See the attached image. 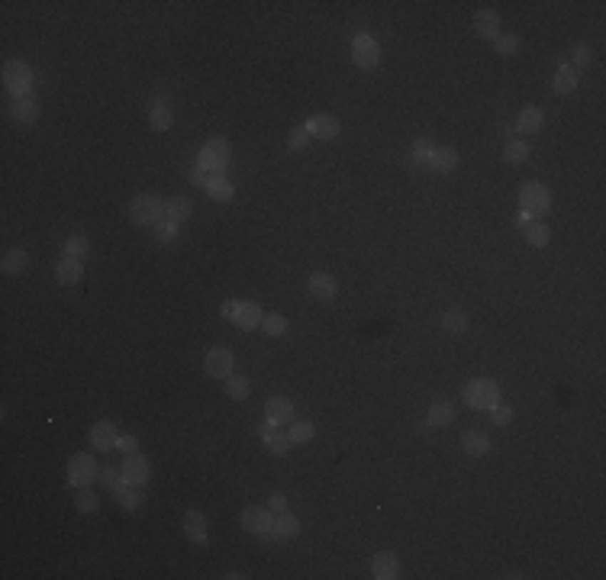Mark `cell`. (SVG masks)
I'll return each mask as SVG.
<instances>
[{
  "label": "cell",
  "instance_id": "obj_9",
  "mask_svg": "<svg viewBox=\"0 0 606 580\" xmlns=\"http://www.w3.org/2000/svg\"><path fill=\"white\" fill-rule=\"evenodd\" d=\"M203 368H207V374L216 380L232 378V351L230 348H210L207 358H203Z\"/></svg>",
  "mask_w": 606,
  "mask_h": 580
},
{
  "label": "cell",
  "instance_id": "obj_21",
  "mask_svg": "<svg viewBox=\"0 0 606 580\" xmlns=\"http://www.w3.org/2000/svg\"><path fill=\"white\" fill-rule=\"evenodd\" d=\"M262 439H265V445H268V452L271 455H287V448H290V439L281 432V425H271V423H265L262 429Z\"/></svg>",
  "mask_w": 606,
  "mask_h": 580
},
{
  "label": "cell",
  "instance_id": "obj_15",
  "mask_svg": "<svg viewBox=\"0 0 606 580\" xmlns=\"http://www.w3.org/2000/svg\"><path fill=\"white\" fill-rule=\"evenodd\" d=\"M371 577H377V580H394V577H400V561H397V554H394V551L374 554V561H371Z\"/></svg>",
  "mask_w": 606,
  "mask_h": 580
},
{
  "label": "cell",
  "instance_id": "obj_46",
  "mask_svg": "<svg viewBox=\"0 0 606 580\" xmlns=\"http://www.w3.org/2000/svg\"><path fill=\"white\" fill-rule=\"evenodd\" d=\"M268 509H271V513H284V509H287V497H284L281 490H274L268 497Z\"/></svg>",
  "mask_w": 606,
  "mask_h": 580
},
{
  "label": "cell",
  "instance_id": "obj_27",
  "mask_svg": "<svg viewBox=\"0 0 606 580\" xmlns=\"http://www.w3.org/2000/svg\"><path fill=\"white\" fill-rule=\"evenodd\" d=\"M203 187H207L210 200H220V203L232 200V194H236V190H232V184H230V177H226V175H210Z\"/></svg>",
  "mask_w": 606,
  "mask_h": 580
},
{
  "label": "cell",
  "instance_id": "obj_37",
  "mask_svg": "<svg viewBox=\"0 0 606 580\" xmlns=\"http://www.w3.org/2000/svg\"><path fill=\"white\" fill-rule=\"evenodd\" d=\"M262 329H265V336L277 338V336H284V332H287V319H284L281 313H268V316L262 319Z\"/></svg>",
  "mask_w": 606,
  "mask_h": 580
},
{
  "label": "cell",
  "instance_id": "obj_44",
  "mask_svg": "<svg viewBox=\"0 0 606 580\" xmlns=\"http://www.w3.org/2000/svg\"><path fill=\"white\" fill-rule=\"evenodd\" d=\"M497 52L500 55H513V52H519V39L516 36H497Z\"/></svg>",
  "mask_w": 606,
  "mask_h": 580
},
{
  "label": "cell",
  "instance_id": "obj_8",
  "mask_svg": "<svg viewBox=\"0 0 606 580\" xmlns=\"http://www.w3.org/2000/svg\"><path fill=\"white\" fill-rule=\"evenodd\" d=\"M351 58H355V65L364 68V71L381 65V46H377L374 36H368V33L355 36V39H351Z\"/></svg>",
  "mask_w": 606,
  "mask_h": 580
},
{
  "label": "cell",
  "instance_id": "obj_10",
  "mask_svg": "<svg viewBox=\"0 0 606 580\" xmlns=\"http://www.w3.org/2000/svg\"><path fill=\"white\" fill-rule=\"evenodd\" d=\"M230 319L239 326V329H258L265 313L258 310V304H252V300H236V313H232Z\"/></svg>",
  "mask_w": 606,
  "mask_h": 580
},
{
  "label": "cell",
  "instance_id": "obj_1",
  "mask_svg": "<svg viewBox=\"0 0 606 580\" xmlns=\"http://www.w3.org/2000/svg\"><path fill=\"white\" fill-rule=\"evenodd\" d=\"M126 213L135 226H158V223H165V200L155 194H139V197H133Z\"/></svg>",
  "mask_w": 606,
  "mask_h": 580
},
{
  "label": "cell",
  "instance_id": "obj_17",
  "mask_svg": "<svg viewBox=\"0 0 606 580\" xmlns=\"http://www.w3.org/2000/svg\"><path fill=\"white\" fill-rule=\"evenodd\" d=\"M55 277H58V284H65V287H74V284L84 277V264L81 258H61L58 264H55Z\"/></svg>",
  "mask_w": 606,
  "mask_h": 580
},
{
  "label": "cell",
  "instance_id": "obj_18",
  "mask_svg": "<svg viewBox=\"0 0 606 580\" xmlns=\"http://www.w3.org/2000/svg\"><path fill=\"white\" fill-rule=\"evenodd\" d=\"M184 535L194 545H207V519H203L200 509H188L184 513Z\"/></svg>",
  "mask_w": 606,
  "mask_h": 580
},
{
  "label": "cell",
  "instance_id": "obj_47",
  "mask_svg": "<svg viewBox=\"0 0 606 580\" xmlns=\"http://www.w3.org/2000/svg\"><path fill=\"white\" fill-rule=\"evenodd\" d=\"M135 445H139V442H135V435H120V439H116V448H120V452H126V455H133Z\"/></svg>",
  "mask_w": 606,
  "mask_h": 580
},
{
  "label": "cell",
  "instance_id": "obj_24",
  "mask_svg": "<svg viewBox=\"0 0 606 580\" xmlns=\"http://www.w3.org/2000/svg\"><path fill=\"white\" fill-rule=\"evenodd\" d=\"M190 213H194V203H190V197H171V200H165V219H171V223L181 226Z\"/></svg>",
  "mask_w": 606,
  "mask_h": 580
},
{
  "label": "cell",
  "instance_id": "obj_43",
  "mask_svg": "<svg viewBox=\"0 0 606 580\" xmlns=\"http://www.w3.org/2000/svg\"><path fill=\"white\" fill-rule=\"evenodd\" d=\"M491 419H493V425H510L513 423V406H503V403L491 406Z\"/></svg>",
  "mask_w": 606,
  "mask_h": 580
},
{
  "label": "cell",
  "instance_id": "obj_45",
  "mask_svg": "<svg viewBox=\"0 0 606 580\" xmlns=\"http://www.w3.org/2000/svg\"><path fill=\"white\" fill-rule=\"evenodd\" d=\"M571 58H574V65H571V68H577V71H580V68H587V65H590L593 52H590V48H587V46H574Z\"/></svg>",
  "mask_w": 606,
  "mask_h": 580
},
{
  "label": "cell",
  "instance_id": "obj_33",
  "mask_svg": "<svg viewBox=\"0 0 606 580\" xmlns=\"http://www.w3.org/2000/svg\"><path fill=\"white\" fill-rule=\"evenodd\" d=\"M523 236H525V242L533 245V249H545V245H548V226L539 223V219H533V223L523 226Z\"/></svg>",
  "mask_w": 606,
  "mask_h": 580
},
{
  "label": "cell",
  "instance_id": "obj_4",
  "mask_svg": "<svg viewBox=\"0 0 606 580\" xmlns=\"http://www.w3.org/2000/svg\"><path fill=\"white\" fill-rule=\"evenodd\" d=\"M4 84H7V90H10V97H29L33 94V68L26 65V61H20V58H14V61H7L4 65Z\"/></svg>",
  "mask_w": 606,
  "mask_h": 580
},
{
  "label": "cell",
  "instance_id": "obj_5",
  "mask_svg": "<svg viewBox=\"0 0 606 580\" xmlns=\"http://www.w3.org/2000/svg\"><path fill=\"white\" fill-rule=\"evenodd\" d=\"M97 461H94V455L91 452H78V455H71L68 458V484L71 487H91L97 480Z\"/></svg>",
  "mask_w": 606,
  "mask_h": 580
},
{
  "label": "cell",
  "instance_id": "obj_11",
  "mask_svg": "<svg viewBox=\"0 0 606 580\" xmlns=\"http://www.w3.org/2000/svg\"><path fill=\"white\" fill-rule=\"evenodd\" d=\"M123 480H126V484H133V487H142L148 480V458L145 455H129L126 461H123Z\"/></svg>",
  "mask_w": 606,
  "mask_h": 580
},
{
  "label": "cell",
  "instance_id": "obj_34",
  "mask_svg": "<svg viewBox=\"0 0 606 580\" xmlns=\"http://www.w3.org/2000/svg\"><path fill=\"white\" fill-rule=\"evenodd\" d=\"M529 152H533V149H529V142H525V139H510V142H506V149H503V158L510 165H523L525 158H529Z\"/></svg>",
  "mask_w": 606,
  "mask_h": 580
},
{
  "label": "cell",
  "instance_id": "obj_36",
  "mask_svg": "<svg viewBox=\"0 0 606 580\" xmlns=\"http://www.w3.org/2000/svg\"><path fill=\"white\" fill-rule=\"evenodd\" d=\"M442 326H445V332H451V336H458V332H465L468 329V316L461 310H448L442 316Z\"/></svg>",
  "mask_w": 606,
  "mask_h": 580
},
{
  "label": "cell",
  "instance_id": "obj_35",
  "mask_svg": "<svg viewBox=\"0 0 606 580\" xmlns=\"http://www.w3.org/2000/svg\"><path fill=\"white\" fill-rule=\"evenodd\" d=\"M226 393L232 400H245L252 393V380L245 374H232V378H226Z\"/></svg>",
  "mask_w": 606,
  "mask_h": 580
},
{
  "label": "cell",
  "instance_id": "obj_42",
  "mask_svg": "<svg viewBox=\"0 0 606 580\" xmlns=\"http://www.w3.org/2000/svg\"><path fill=\"white\" fill-rule=\"evenodd\" d=\"M310 142V133H307V126H297V129H290V139H287V149H294V152H300L303 145Z\"/></svg>",
  "mask_w": 606,
  "mask_h": 580
},
{
  "label": "cell",
  "instance_id": "obj_25",
  "mask_svg": "<svg viewBox=\"0 0 606 580\" xmlns=\"http://www.w3.org/2000/svg\"><path fill=\"white\" fill-rule=\"evenodd\" d=\"M474 29H478L481 39H497L500 36V16L493 10H478L474 16Z\"/></svg>",
  "mask_w": 606,
  "mask_h": 580
},
{
  "label": "cell",
  "instance_id": "obj_23",
  "mask_svg": "<svg viewBox=\"0 0 606 580\" xmlns=\"http://www.w3.org/2000/svg\"><path fill=\"white\" fill-rule=\"evenodd\" d=\"M171 107H168V100L165 97H158L152 107H148V126L152 129H158V133H165V129H171Z\"/></svg>",
  "mask_w": 606,
  "mask_h": 580
},
{
  "label": "cell",
  "instance_id": "obj_7",
  "mask_svg": "<svg viewBox=\"0 0 606 580\" xmlns=\"http://www.w3.org/2000/svg\"><path fill=\"white\" fill-rule=\"evenodd\" d=\"M519 207L525 209V213H545L548 207H552V194H548V187L545 184H539V181H529V184H523L519 187Z\"/></svg>",
  "mask_w": 606,
  "mask_h": 580
},
{
  "label": "cell",
  "instance_id": "obj_29",
  "mask_svg": "<svg viewBox=\"0 0 606 580\" xmlns=\"http://www.w3.org/2000/svg\"><path fill=\"white\" fill-rule=\"evenodd\" d=\"M451 419H455V406H451L448 400H436V403L429 406V425L432 429H445V425H451Z\"/></svg>",
  "mask_w": 606,
  "mask_h": 580
},
{
  "label": "cell",
  "instance_id": "obj_12",
  "mask_svg": "<svg viewBox=\"0 0 606 580\" xmlns=\"http://www.w3.org/2000/svg\"><path fill=\"white\" fill-rule=\"evenodd\" d=\"M10 116H14L20 126H33V123L39 120V100H36L33 94H29V97H16V100L10 103Z\"/></svg>",
  "mask_w": 606,
  "mask_h": 580
},
{
  "label": "cell",
  "instance_id": "obj_38",
  "mask_svg": "<svg viewBox=\"0 0 606 580\" xmlns=\"http://www.w3.org/2000/svg\"><path fill=\"white\" fill-rule=\"evenodd\" d=\"M74 506H78L81 513H97L101 499H97V493L91 490V487H81V490H78V497H74Z\"/></svg>",
  "mask_w": 606,
  "mask_h": 580
},
{
  "label": "cell",
  "instance_id": "obj_26",
  "mask_svg": "<svg viewBox=\"0 0 606 580\" xmlns=\"http://www.w3.org/2000/svg\"><path fill=\"white\" fill-rule=\"evenodd\" d=\"M542 123H545V116H542V110L535 107V103H529V107L519 110V120H516V133H539Z\"/></svg>",
  "mask_w": 606,
  "mask_h": 580
},
{
  "label": "cell",
  "instance_id": "obj_31",
  "mask_svg": "<svg viewBox=\"0 0 606 580\" xmlns=\"http://www.w3.org/2000/svg\"><path fill=\"white\" fill-rule=\"evenodd\" d=\"M294 535H300V519L284 509V513L274 516V539L281 542V539H294Z\"/></svg>",
  "mask_w": 606,
  "mask_h": 580
},
{
  "label": "cell",
  "instance_id": "obj_19",
  "mask_svg": "<svg viewBox=\"0 0 606 580\" xmlns=\"http://www.w3.org/2000/svg\"><path fill=\"white\" fill-rule=\"evenodd\" d=\"M116 439H120V432H116L113 423H97L94 429H91V445H94L97 452H110V448H116Z\"/></svg>",
  "mask_w": 606,
  "mask_h": 580
},
{
  "label": "cell",
  "instance_id": "obj_6",
  "mask_svg": "<svg viewBox=\"0 0 606 580\" xmlns=\"http://www.w3.org/2000/svg\"><path fill=\"white\" fill-rule=\"evenodd\" d=\"M242 529L265 542H277L274 539V513L262 509V506H245L242 509Z\"/></svg>",
  "mask_w": 606,
  "mask_h": 580
},
{
  "label": "cell",
  "instance_id": "obj_48",
  "mask_svg": "<svg viewBox=\"0 0 606 580\" xmlns=\"http://www.w3.org/2000/svg\"><path fill=\"white\" fill-rule=\"evenodd\" d=\"M220 313H222V316H226V319H230L232 313H236V300H226V304H222V310H220Z\"/></svg>",
  "mask_w": 606,
  "mask_h": 580
},
{
  "label": "cell",
  "instance_id": "obj_14",
  "mask_svg": "<svg viewBox=\"0 0 606 580\" xmlns=\"http://www.w3.org/2000/svg\"><path fill=\"white\" fill-rule=\"evenodd\" d=\"M426 165H429L436 175H451V171L458 168V152L451 149V145H438V149H432Z\"/></svg>",
  "mask_w": 606,
  "mask_h": 580
},
{
  "label": "cell",
  "instance_id": "obj_39",
  "mask_svg": "<svg viewBox=\"0 0 606 580\" xmlns=\"http://www.w3.org/2000/svg\"><path fill=\"white\" fill-rule=\"evenodd\" d=\"M88 249H91L88 236H71V239H65V255H68V258H84V255H88Z\"/></svg>",
  "mask_w": 606,
  "mask_h": 580
},
{
  "label": "cell",
  "instance_id": "obj_3",
  "mask_svg": "<svg viewBox=\"0 0 606 580\" xmlns=\"http://www.w3.org/2000/svg\"><path fill=\"white\" fill-rule=\"evenodd\" d=\"M465 403L471 406V410H491V406L500 403V387L497 380L491 378H474L468 380L465 387Z\"/></svg>",
  "mask_w": 606,
  "mask_h": 580
},
{
  "label": "cell",
  "instance_id": "obj_13",
  "mask_svg": "<svg viewBox=\"0 0 606 580\" xmlns=\"http://www.w3.org/2000/svg\"><path fill=\"white\" fill-rule=\"evenodd\" d=\"M294 419V403H290L287 397H271L268 403H265V423L271 425H284Z\"/></svg>",
  "mask_w": 606,
  "mask_h": 580
},
{
  "label": "cell",
  "instance_id": "obj_28",
  "mask_svg": "<svg viewBox=\"0 0 606 580\" xmlns=\"http://www.w3.org/2000/svg\"><path fill=\"white\" fill-rule=\"evenodd\" d=\"M29 268V255L23 249H10L7 255H4V261H0V271L7 277H14V274H23V271Z\"/></svg>",
  "mask_w": 606,
  "mask_h": 580
},
{
  "label": "cell",
  "instance_id": "obj_2",
  "mask_svg": "<svg viewBox=\"0 0 606 580\" xmlns=\"http://www.w3.org/2000/svg\"><path fill=\"white\" fill-rule=\"evenodd\" d=\"M232 158V149L226 139H207V145L200 149V155H197V168L207 175V171H213V175H222L226 171V165H230Z\"/></svg>",
  "mask_w": 606,
  "mask_h": 580
},
{
  "label": "cell",
  "instance_id": "obj_41",
  "mask_svg": "<svg viewBox=\"0 0 606 580\" xmlns=\"http://www.w3.org/2000/svg\"><path fill=\"white\" fill-rule=\"evenodd\" d=\"M155 239L162 245H171L178 239V223H171V219H165V223H158L155 226Z\"/></svg>",
  "mask_w": 606,
  "mask_h": 580
},
{
  "label": "cell",
  "instance_id": "obj_40",
  "mask_svg": "<svg viewBox=\"0 0 606 580\" xmlns=\"http://www.w3.org/2000/svg\"><path fill=\"white\" fill-rule=\"evenodd\" d=\"M432 149H436V145H432L429 139H416V142H413V165H426V162H429Z\"/></svg>",
  "mask_w": 606,
  "mask_h": 580
},
{
  "label": "cell",
  "instance_id": "obj_32",
  "mask_svg": "<svg viewBox=\"0 0 606 580\" xmlns=\"http://www.w3.org/2000/svg\"><path fill=\"white\" fill-rule=\"evenodd\" d=\"M313 435H317V425H313L310 419H297V423H290V432H287L290 445H307V442H313Z\"/></svg>",
  "mask_w": 606,
  "mask_h": 580
},
{
  "label": "cell",
  "instance_id": "obj_22",
  "mask_svg": "<svg viewBox=\"0 0 606 580\" xmlns=\"http://www.w3.org/2000/svg\"><path fill=\"white\" fill-rule=\"evenodd\" d=\"M461 448H465L468 455H474V458H484V455L491 452V439H487L481 429H468L465 435H461Z\"/></svg>",
  "mask_w": 606,
  "mask_h": 580
},
{
  "label": "cell",
  "instance_id": "obj_16",
  "mask_svg": "<svg viewBox=\"0 0 606 580\" xmlns=\"http://www.w3.org/2000/svg\"><path fill=\"white\" fill-rule=\"evenodd\" d=\"M307 290H310L317 300L329 304V300L336 297V277L326 274V271H317V274H310V281H307Z\"/></svg>",
  "mask_w": 606,
  "mask_h": 580
},
{
  "label": "cell",
  "instance_id": "obj_20",
  "mask_svg": "<svg viewBox=\"0 0 606 580\" xmlns=\"http://www.w3.org/2000/svg\"><path fill=\"white\" fill-rule=\"evenodd\" d=\"M307 133H310V139L317 135V139H336L339 135V120L336 116H329V113H319V116H313L310 123H307Z\"/></svg>",
  "mask_w": 606,
  "mask_h": 580
},
{
  "label": "cell",
  "instance_id": "obj_30",
  "mask_svg": "<svg viewBox=\"0 0 606 580\" xmlns=\"http://www.w3.org/2000/svg\"><path fill=\"white\" fill-rule=\"evenodd\" d=\"M577 81H580V71L571 65H561L558 71H555V90L558 94H571V90H577Z\"/></svg>",
  "mask_w": 606,
  "mask_h": 580
}]
</instances>
